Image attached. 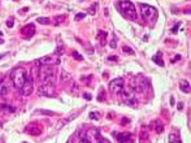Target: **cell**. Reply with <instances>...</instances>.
I'll return each mask as SVG.
<instances>
[{"mask_svg":"<svg viewBox=\"0 0 191 143\" xmlns=\"http://www.w3.org/2000/svg\"><path fill=\"white\" fill-rule=\"evenodd\" d=\"M28 75L26 69L21 66L14 68L11 72V79L16 88L21 89L25 81L28 78Z\"/></svg>","mask_w":191,"mask_h":143,"instance_id":"6da1fadb","label":"cell"},{"mask_svg":"<svg viewBox=\"0 0 191 143\" xmlns=\"http://www.w3.org/2000/svg\"><path fill=\"white\" fill-rule=\"evenodd\" d=\"M140 11L143 19L148 24H154L158 19V11L152 6L141 5Z\"/></svg>","mask_w":191,"mask_h":143,"instance_id":"7a4b0ae2","label":"cell"},{"mask_svg":"<svg viewBox=\"0 0 191 143\" xmlns=\"http://www.w3.org/2000/svg\"><path fill=\"white\" fill-rule=\"evenodd\" d=\"M119 8L121 12L127 19L130 20H134L137 17L135 7L130 2H121L119 3Z\"/></svg>","mask_w":191,"mask_h":143,"instance_id":"3957f363","label":"cell"},{"mask_svg":"<svg viewBox=\"0 0 191 143\" xmlns=\"http://www.w3.org/2000/svg\"><path fill=\"white\" fill-rule=\"evenodd\" d=\"M131 87L134 91L142 92L149 87V82L144 77H136L131 81Z\"/></svg>","mask_w":191,"mask_h":143,"instance_id":"277c9868","label":"cell"},{"mask_svg":"<svg viewBox=\"0 0 191 143\" xmlns=\"http://www.w3.org/2000/svg\"><path fill=\"white\" fill-rule=\"evenodd\" d=\"M40 78L44 84L52 83V80L55 77V71L49 66H42V69L40 72Z\"/></svg>","mask_w":191,"mask_h":143,"instance_id":"5b68a950","label":"cell"},{"mask_svg":"<svg viewBox=\"0 0 191 143\" xmlns=\"http://www.w3.org/2000/svg\"><path fill=\"white\" fill-rule=\"evenodd\" d=\"M121 96H122V101L126 105L132 106L135 103V95H134V91L131 87H127L126 88L122 89L121 91Z\"/></svg>","mask_w":191,"mask_h":143,"instance_id":"8992f818","label":"cell"},{"mask_svg":"<svg viewBox=\"0 0 191 143\" xmlns=\"http://www.w3.org/2000/svg\"><path fill=\"white\" fill-rule=\"evenodd\" d=\"M86 143H100L101 136L96 128H90L85 134Z\"/></svg>","mask_w":191,"mask_h":143,"instance_id":"52a82bcc","label":"cell"},{"mask_svg":"<svg viewBox=\"0 0 191 143\" xmlns=\"http://www.w3.org/2000/svg\"><path fill=\"white\" fill-rule=\"evenodd\" d=\"M38 92L39 95H43V96L52 97L54 96L55 92V87L53 83L43 84L38 88Z\"/></svg>","mask_w":191,"mask_h":143,"instance_id":"ba28073f","label":"cell"},{"mask_svg":"<svg viewBox=\"0 0 191 143\" xmlns=\"http://www.w3.org/2000/svg\"><path fill=\"white\" fill-rule=\"evenodd\" d=\"M124 88V81L121 78L114 79L110 82L109 84V89L110 92L112 94H117L120 93L121 91Z\"/></svg>","mask_w":191,"mask_h":143,"instance_id":"9c48e42d","label":"cell"},{"mask_svg":"<svg viewBox=\"0 0 191 143\" xmlns=\"http://www.w3.org/2000/svg\"><path fill=\"white\" fill-rule=\"evenodd\" d=\"M39 64L40 66H53V65L59 64L60 60L58 55H48V56H45L39 59L38 61Z\"/></svg>","mask_w":191,"mask_h":143,"instance_id":"30bf717a","label":"cell"},{"mask_svg":"<svg viewBox=\"0 0 191 143\" xmlns=\"http://www.w3.org/2000/svg\"><path fill=\"white\" fill-rule=\"evenodd\" d=\"M34 89V81L33 78L32 76L28 75V78H27L26 81H25V84L23 85V87H22L21 90H22V94L25 96H28L31 94L32 93Z\"/></svg>","mask_w":191,"mask_h":143,"instance_id":"8fae6325","label":"cell"},{"mask_svg":"<svg viewBox=\"0 0 191 143\" xmlns=\"http://www.w3.org/2000/svg\"><path fill=\"white\" fill-rule=\"evenodd\" d=\"M36 28L33 23H29L21 29V34L26 38H30L35 34Z\"/></svg>","mask_w":191,"mask_h":143,"instance_id":"7c38bea8","label":"cell"},{"mask_svg":"<svg viewBox=\"0 0 191 143\" xmlns=\"http://www.w3.org/2000/svg\"><path fill=\"white\" fill-rule=\"evenodd\" d=\"M117 140L119 143H133L134 141L132 138V135L128 133L119 134L117 136Z\"/></svg>","mask_w":191,"mask_h":143,"instance_id":"4fadbf2b","label":"cell"},{"mask_svg":"<svg viewBox=\"0 0 191 143\" xmlns=\"http://www.w3.org/2000/svg\"><path fill=\"white\" fill-rule=\"evenodd\" d=\"M179 87L182 92L185 93H189L190 92V84L185 80H182L179 83Z\"/></svg>","mask_w":191,"mask_h":143,"instance_id":"5bb4252c","label":"cell"},{"mask_svg":"<svg viewBox=\"0 0 191 143\" xmlns=\"http://www.w3.org/2000/svg\"><path fill=\"white\" fill-rule=\"evenodd\" d=\"M9 92V87L7 83L4 81L0 82V95H6Z\"/></svg>","mask_w":191,"mask_h":143,"instance_id":"9a60e30c","label":"cell"},{"mask_svg":"<svg viewBox=\"0 0 191 143\" xmlns=\"http://www.w3.org/2000/svg\"><path fill=\"white\" fill-rule=\"evenodd\" d=\"M72 143H86L85 134L82 135L81 133L75 134L73 139H72Z\"/></svg>","mask_w":191,"mask_h":143,"instance_id":"2e32d148","label":"cell"},{"mask_svg":"<svg viewBox=\"0 0 191 143\" xmlns=\"http://www.w3.org/2000/svg\"><path fill=\"white\" fill-rule=\"evenodd\" d=\"M75 116H70L67 117V118H64V119H62L61 121H60L59 122H58V124L57 125L58 129H61V128H63L64 125H67V123H69V121H72V120H73V118H75Z\"/></svg>","mask_w":191,"mask_h":143,"instance_id":"e0dca14e","label":"cell"},{"mask_svg":"<svg viewBox=\"0 0 191 143\" xmlns=\"http://www.w3.org/2000/svg\"><path fill=\"white\" fill-rule=\"evenodd\" d=\"M153 61L156 63L157 65L160 66H164V62H163L162 59V55H161V54H158V55H155L152 58Z\"/></svg>","mask_w":191,"mask_h":143,"instance_id":"ac0fdd59","label":"cell"},{"mask_svg":"<svg viewBox=\"0 0 191 143\" xmlns=\"http://www.w3.org/2000/svg\"><path fill=\"white\" fill-rule=\"evenodd\" d=\"M37 22H39L40 24H43V25H48L50 23V19L48 17H39L36 19Z\"/></svg>","mask_w":191,"mask_h":143,"instance_id":"d6986e66","label":"cell"},{"mask_svg":"<svg viewBox=\"0 0 191 143\" xmlns=\"http://www.w3.org/2000/svg\"><path fill=\"white\" fill-rule=\"evenodd\" d=\"M96 5H97V3H94V4L92 5L91 6H90V8L87 9V11H88L89 14H91V15H94V14H96V7H97Z\"/></svg>","mask_w":191,"mask_h":143,"instance_id":"ffe728a7","label":"cell"},{"mask_svg":"<svg viewBox=\"0 0 191 143\" xmlns=\"http://www.w3.org/2000/svg\"><path fill=\"white\" fill-rule=\"evenodd\" d=\"M86 14H84V13H79L76 15L75 16V21H80L82 19H83L84 18L86 17Z\"/></svg>","mask_w":191,"mask_h":143,"instance_id":"44dd1931","label":"cell"},{"mask_svg":"<svg viewBox=\"0 0 191 143\" xmlns=\"http://www.w3.org/2000/svg\"><path fill=\"white\" fill-rule=\"evenodd\" d=\"M65 16L64 15H61L58 16V17H55V23L56 25H58V24H61L64 22V20L65 19Z\"/></svg>","mask_w":191,"mask_h":143,"instance_id":"7402d4cb","label":"cell"},{"mask_svg":"<svg viewBox=\"0 0 191 143\" xmlns=\"http://www.w3.org/2000/svg\"><path fill=\"white\" fill-rule=\"evenodd\" d=\"M72 56H73V58H75V60H79V61H82V60L84 59L82 55H81L80 54L77 52H74L72 53Z\"/></svg>","mask_w":191,"mask_h":143,"instance_id":"603a6c76","label":"cell"},{"mask_svg":"<svg viewBox=\"0 0 191 143\" xmlns=\"http://www.w3.org/2000/svg\"><path fill=\"white\" fill-rule=\"evenodd\" d=\"M14 20L12 17L9 18V19L7 20V22H6V25H7V26L9 28H12L13 26H14Z\"/></svg>","mask_w":191,"mask_h":143,"instance_id":"cb8c5ba5","label":"cell"},{"mask_svg":"<svg viewBox=\"0 0 191 143\" xmlns=\"http://www.w3.org/2000/svg\"><path fill=\"white\" fill-rule=\"evenodd\" d=\"M122 50H123L124 52L126 53H128V54H134V51L132 49V48H130V47H128V46H123V48H122Z\"/></svg>","mask_w":191,"mask_h":143,"instance_id":"d4e9b609","label":"cell"},{"mask_svg":"<svg viewBox=\"0 0 191 143\" xmlns=\"http://www.w3.org/2000/svg\"><path fill=\"white\" fill-rule=\"evenodd\" d=\"M110 46H111V48H116V42H115L114 40H112V41L111 42V43H110Z\"/></svg>","mask_w":191,"mask_h":143,"instance_id":"484cf974","label":"cell"},{"mask_svg":"<svg viewBox=\"0 0 191 143\" xmlns=\"http://www.w3.org/2000/svg\"><path fill=\"white\" fill-rule=\"evenodd\" d=\"M84 98L87 99V100H90V99L92 98V96L90 94H88V93H85V95H84Z\"/></svg>","mask_w":191,"mask_h":143,"instance_id":"4316f807","label":"cell"},{"mask_svg":"<svg viewBox=\"0 0 191 143\" xmlns=\"http://www.w3.org/2000/svg\"><path fill=\"white\" fill-rule=\"evenodd\" d=\"M89 116L92 118V119H94V120H98V118H96V116H95V113H90Z\"/></svg>","mask_w":191,"mask_h":143,"instance_id":"83f0119b","label":"cell"},{"mask_svg":"<svg viewBox=\"0 0 191 143\" xmlns=\"http://www.w3.org/2000/svg\"><path fill=\"white\" fill-rule=\"evenodd\" d=\"M179 25H180V24H179V23H178V24H177V25H176V26H175L174 28H173V30H172L173 32H175V33H176V32H177V29H178V27H179Z\"/></svg>","mask_w":191,"mask_h":143,"instance_id":"f1b7e54d","label":"cell"},{"mask_svg":"<svg viewBox=\"0 0 191 143\" xmlns=\"http://www.w3.org/2000/svg\"><path fill=\"white\" fill-rule=\"evenodd\" d=\"M109 61H116L117 60V57L114 56V57H109V58H108Z\"/></svg>","mask_w":191,"mask_h":143,"instance_id":"f546056e","label":"cell"},{"mask_svg":"<svg viewBox=\"0 0 191 143\" xmlns=\"http://www.w3.org/2000/svg\"><path fill=\"white\" fill-rule=\"evenodd\" d=\"M100 143H110V142L108 140H107V139H101Z\"/></svg>","mask_w":191,"mask_h":143,"instance_id":"4dcf8cb0","label":"cell"},{"mask_svg":"<svg viewBox=\"0 0 191 143\" xmlns=\"http://www.w3.org/2000/svg\"><path fill=\"white\" fill-rule=\"evenodd\" d=\"M182 107H183V104L179 103V105H178V109H179V110H182Z\"/></svg>","mask_w":191,"mask_h":143,"instance_id":"1f68e13d","label":"cell"},{"mask_svg":"<svg viewBox=\"0 0 191 143\" xmlns=\"http://www.w3.org/2000/svg\"><path fill=\"white\" fill-rule=\"evenodd\" d=\"M173 143H181V142L179 140H178V139H176V140L175 141V142H173Z\"/></svg>","mask_w":191,"mask_h":143,"instance_id":"d6a6232c","label":"cell"},{"mask_svg":"<svg viewBox=\"0 0 191 143\" xmlns=\"http://www.w3.org/2000/svg\"><path fill=\"white\" fill-rule=\"evenodd\" d=\"M4 43V40H2V39H0V44H2V43Z\"/></svg>","mask_w":191,"mask_h":143,"instance_id":"836d02e7","label":"cell"},{"mask_svg":"<svg viewBox=\"0 0 191 143\" xmlns=\"http://www.w3.org/2000/svg\"><path fill=\"white\" fill-rule=\"evenodd\" d=\"M2 57H4V55H0V60H1V58H2Z\"/></svg>","mask_w":191,"mask_h":143,"instance_id":"e575fe53","label":"cell"},{"mask_svg":"<svg viewBox=\"0 0 191 143\" xmlns=\"http://www.w3.org/2000/svg\"><path fill=\"white\" fill-rule=\"evenodd\" d=\"M2 128V124H1V123H0V128Z\"/></svg>","mask_w":191,"mask_h":143,"instance_id":"d590c367","label":"cell"}]
</instances>
